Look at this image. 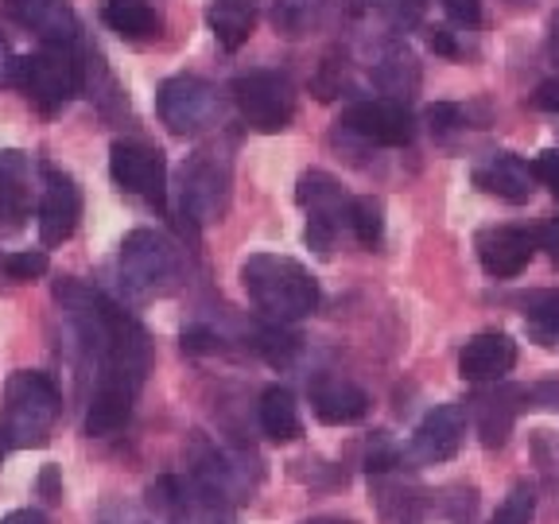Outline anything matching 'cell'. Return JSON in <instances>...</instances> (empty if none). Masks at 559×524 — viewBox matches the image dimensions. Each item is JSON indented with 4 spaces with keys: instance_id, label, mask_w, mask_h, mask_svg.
Segmentation results:
<instances>
[{
    "instance_id": "44dd1931",
    "label": "cell",
    "mask_w": 559,
    "mask_h": 524,
    "mask_svg": "<svg viewBox=\"0 0 559 524\" xmlns=\"http://www.w3.org/2000/svg\"><path fill=\"white\" fill-rule=\"evenodd\" d=\"M9 9L44 44H74L79 39V20H74L70 0H9Z\"/></svg>"
},
{
    "instance_id": "7c38bea8",
    "label": "cell",
    "mask_w": 559,
    "mask_h": 524,
    "mask_svg": "<svg viewBox=\"0 0 559 524\" xmlns=\"http://www.w3.org/2000/svg\"><path fill=\"white\" fill-rule=\"evenodd\" d=\"M82 222V187L74 175L47 167L44 171V199H39V237L47 249L67 245Z\"/></svg>"
},
{
    "instance_id": "4dcf8cb0",
    "label": "cell",
    "mask_w": 559,
    "mask_h": 524,
    "mask_svg": "<svg viewBox=\"0 0 559 524\" xmlns=\"http://www.w3.org/2000/svg\"><path fill=\"white\" fill-rule=\"evenodd\" d=\"M533 516H536V489L516 486L513 493L498 505V513H493L489 524H533Z\"/></svg>"
},
{
    "instance_id": "83f0119b",
    "label": "cell",
    "mask_w": 559,
    "mask_h": 524,
    "mask_svg": "<svg viewBox=\"0 0 559 524\" xmlns=\"http://www.w3.org/2000/svg\"><path fill=\"white\" fill-rule=\"evenodd\" d=\"M51 269V257L44 249H24V253H0V291H16L24 284L44 279Z\"/></svg>"
},
{
    "instance_id": "ba28073f",
    "label": "cell",
    "mask_w": 559,
    "mask_h": 524,
    "mask_svg": "<svg viewBox=\"0 0 559 524\" xmlns=\"http://www.w3.org/2000/svg\"><path fill=\"white\" fill-rule=\"evenodd\" d=\"M109 175L124 194L148 202L152 210L167 206V159L148 140H117L109 148Z\"/></svg>"
},
{
    "instance_id": "836d02e7",
    "label": "cell",
    "mask_w": 559,
    "mask_h": 524,
    "mask_svg": "<svg viewBox=\"0 0 559 524\" xmlns=\"http://www.w3.org/2000/svg\"><path fill=\"white\" fill-rule=\"evenodd\" d=\"M447 16L454 20L459 27H474L481 20V4L478 0H443Z\"/></svg>"
},
{
    "instance_id": "d590c367",
    "label": "cell",
    "mask_w": 559,
    "mask_h": 524,
    "mask_svg": "<svg viewBox=\"0 0 559 524\" xmlns=\"http://www.w3.org/2000/svg\"><path fill=\"white\" fill-rule=\"evenodd\" d=\"M459 105H431L428 109V121H431V129L436 132H447L451 124H459Z\"/></svg>"
},
{
    "instance_id": "2e32d148",
    "label": "cell",
    "mask_w": 559,
    "mask_h": 524,
    "mask_svg": "<svg viewBox=\"0 0 559 524\" xmlns=\"http://www.w3.org/2000/svg\"><path fill=\"white\" fill-rule=\"evenodd\" d=\"M140 396V384L117 381V377H97L94 393L86 404V436L90 439H109L132 419V404Z\"/></svg>"
},
{
    "instance_id": "30bf717a",
    "label": "cell",
    "mask_w": 559,
    "mask_h": 524,
    "mask_svg": "<svg viewBox=\"0 0 559 524\" xmlns=\"http://www.w3.org/2000/svg\"><path fill=\"white\" fill-rule=\"evenodd\" d=\"M179 206L194 226L222 222L229 206V164L214 152H194L179 175Z\"/></svg>"
},
{
    "instance_id": "d4e9b609",
    "label": "cell",
    "mask_w": 559,
    "mask_h": 524,
    "mask_svg": "<svg viewBox=\"0 0 559 524\" xmlns=\"http://www.w3.org/2000/svg\"><path fill=\"white\" fill-rule=\"evenodd\" d=\"M257 419H261L264 439H272V443H296V439L304 436L299 404H296V396L284 389V384H272V389H264L261 408H257Z\"/></svg>"
},
{
    "instance_id": "5bb4252c",
    "label": "cell",
    "mask_w": 559,
    "mask_h": 524,
    "mask_svg": "<svg viewBox=\"0 0 559 524\" xmlns=\"http://www.w3.org/2000/svg\"><path fill=\"white\" fill-rule=\"evenodd\" d=\"M466 439V408L463 404H439L431 408L428 416L419 419V428L412 431V443H408V454L412 463H424V466H436V463H447L459 454Z\"/></svg>"
},
{
    "instance_id": "52a82bcc",
    "label": "cell",
    "mask_w": 559,
    "mask_h": 524,
    "mask_svg": "<svg viewBox=\"0 0 559 524\" xmlns=\"http://www.w3.org/2000/svg\"><path fill=\"white\" fill-rule=\"evenodd\" d=\"M237 114L253 132H284L296 117V90L280 70H249L234 82Z\"/></svg>"
},
{
    "instance_id": "9c48e42d",
    "label": "cell",
    "mask_w": 559,
    "mask_h": 524,
    "mask_svg": "<svg viewBox=\"0 0 559 524\" xmlns=\"http://www.w3.org/2000/svg\"><path fill=\"white\" fill-rule=\"evenodd\" d=\"M148 505L164 524H234L226 498L210 493L194 478H179V474H164L152 481Z\"/></svg>"
},
{
    "instance_id": "8d00e7d4",
    "label": "cell",
    "mask_w": 559,
    "mask_h": 524,
    "mask_svg": "<svg viewBox=\"0 0 559 524\" xmlns=\"http://www.w3.org/2000/svg\"><path fill=\"white\" fill-rule=\"evenodd\" d=\"M533 105L536 109H544V114H559V79L544 82V86L533 94Z\"/></svg>"
},
{
    "instance_id": "ab89813d",
    "label": "cell",
    "mask_w": 559,
    "mask_h": 524,
    "mask_svg": "<svg viewBox=\"0 0 559 524\" xmlns=\"http://www.w3.org/2000/svg\"><path fill=\"white\" fill-rule=\"evenodd\" d=\"M528 401H536L540 408H559V384H536L528 389Z\"/></svg>"
},
{
    "instance_id": "5b68a950",
    "label": "cell",
    "mask_w": 559,
    "mask_h": 524,
    "mask_svg": "<svg viewBox=\"0 0 559 524\" xmlns=\"http://www.w3.org/2000/svg\"><path fill=\"white\" fill-rule=\"evenodd\" d=\"M12 82L24 90L27 102L39 114H59L74 102V94H82L86 86V62L74 51V44H44L35 55L16 59Z\"/></svg>"
},
{
    "instance_id": "f546056e",
    "label": "cell",
    "mask_w": 559,
    "mask_h": 524,
    "mask_svg": "<svg viewBox=\"0 0 559 524\" xmlns=\"http://www.w3.org/2000/svg\"><path fill=\"white\" fill-rule=\"evenodd\" d=\"M366 9L389 24V32H412L424 20L428 0H366Z\"/></svg>"
},
{
    "instance_id": "1f68e13d",
    "label": "cell",
    "mask_w": 559,
    "mask_h": 524,
    "mask_svg": "<svg viewBox=\"0 0 559 524\" xmlns=\"http://www.w3.org/2000/svg\"><path fill=\"white\" fill-rule=\"evenodd\" d=\"M342 79H346V55L331 51L323 59V70H319V79H314V94L323 97V102H331V97L342 90Z\"/></svg>"
},
{
    "instance_id": "cb8c5ba5",
    "label": "cell",
    "mask_w": 559,
    "mask_h": 524,
    "mask_svg": "<svg viewBox=\"0 0 559 524\" xmlns=\"http://www.w3.org/2000/svg\"><path fill=\"white\" fill-rule=\"evenodd\" d=\"M102 20L109 24V32H117L129 44H148L164 27V20L148 0H105Z\"/></svg>"
},
{
    "instance_id": "7bdbcfd3",
    "label": "cell",
    "mask_w": 559,
    "mask_h": 524,
    "mask_svg": "<svg viewBox=\"0 0 559 524\" xmlns=\"http://www.w3.org/2000/svg\"><path fill=\"white\" fill-rule=\"evenodd\" d=\"M548 51H551V62L559 67V12L551 16V35H548Z\"/></svg>"
},
{
    "instance_id": "ee69618b",
    "label": "cell",
    "mask_w": 559,
    "mask_h": 524,
    "mask_svg": "<svg viewBox=\"0 0 559 524\" xmlns=\"http://www.w3.org/2000/svg\"><path fill=\"white\" fill-rule=\"evenodd\" d=\"M304 524H354L349 516H311V521H304Z\"/></svg>"
},
{
    "instance_id": "8992f818",
    "label": "cell",
    "mask_w": 559,
    "mask_h": 524,
    "mask_svg": "<svg viewBox=\"0 0 559 524\" xmlns=\"http://www.w3.org/2000/svg\"><path fill=\"white\" fill-rule=\"evenodd\" d=\"M156 114L167 124L171 136H199V132L214 129L222 117V97L206 79L194 74H175L159 86L156 94Z\"/></svg>"
},
{
    "instance_id": "6da1fadb",
    "label": "cell",
    "mask_w": 559,
    "mask_h": 524,
    "mask_svg": "<svg viewBox=\"0 0 559 524\" xmlns=\"http://www.w3.org/2000/svg\"><path fill=\"white\" fill-rule=\"evenodd\" d=\"M55 299H59L79 346L97 366V377H121V381L144 384L152 366V346L144 326L129 311H121L114 299H105L82 279H59Z\"/></svg>"
},
{
    "instance_id": "484cf974",
    "label": "cell",
    "mask_w": 559,
    "mask_h": 524,
    "mask_svg": "<svg viewBox=\"0 0 559 524\" xmlns=\"http://www.w3.org/2000/svg\"><path fill=\"white\" fill-rule=\"evenodd\" d=\"M524 396H528L524 389H498L493 396L478 401V436H481V443H486L489 451L509 439L516 412L524 408V404H516V401H524Z\"/></svg>"
},
{
    "instance_id": "e575fe53",
    "label": "cell",
    "mask_w": 559,
    "mask_h": 524,
    "mask_svg": "<svg viewBox=\"0 0 559 524\" xmlns=\"http://www.w3.org/2000/svg\"><path fill=\"white\" fill-rule=\"evenodd\" d=\"M533 171H536V179L559 199V152H544V156L533 164Z\"/></svg>"
},
{
    "instance_id": "3957f363",
    "label": "cell",
    "mask_w": 559,
    "mask_h": 524,
    "mask_svg": "<svg viewBox=\"0 0 559 524\" xmlns=\"http://www.w3.org/2000/svg\"><path fill=\"white\" fill-rule=\"evenodd\" d=\"M117 284L129 303H152L183 284V253L159 229H132L117 253Z\"/></svg>"
},
{
    "instance_id": "f35d334b",
    "label": "cell",
    "mask_w": 559,
    "mask_h": 524,
    "mask_svg": "<svg viewBox=\"0 0 559 524\" xmlns=\"http://www.w3.org/2000/svg\"><path fill=\"white\" fill-rule=\"evenodd\" d=\"M533 241H540V249H548V253L559 261V218H551L548 226H540V234H536Z\"/></svg>"
},
{
    "instance_id": "d6a6232c",
    "label": "cell",
    "mask_w": 559,
    "mask_h": 524,
    "mask_svg": "<svg viewBox=\"0 0 559 524\" xmlns=\"http://www.w3.org/2000/svg\"><path fill=\"white\" fill-rule=\"evenodd\" d=\"M533 323L540 326L548 338H556L559 342V296H544V299H536V307L533 311Z\"/></svg>"
},
{
    "instance_id": "b9f144b4",
    "label": "cell",
    "mask_w": 559,
    "mask_h": 524,
    "mask_svg": "<svg viewBox=\"0 0 559 524\" xmlns=\"http://www.w3.org/2000/svg\"><path fill=\"white\" fill-rule=\"evenodd\" d=\"M0 524H47V516L35 513V509H16V513H9Z\"/></svg>"
},
{
    "instance_id": "ffe728a7",
    "label": "cell",
    "mask_w": 559,
    "mask_h": 524,
    "mask_svg": "<svg viewBox=\"0 0 559 524\" xmlns=\"http://www.w3.org/2000/svg\"><path fill=\"white\" fill-rule=\"evenodd\" d=\"M474 183H478L486 194H493V199L528 202L536 191V171L528 159L513 156V152H501V156L486 159V164L474 171Z\"/></svg>"
},
{
    "instance_id": "7a4b0ae2",
    "label": "cell",
    "mask_w": 559,
    "mask_h": 524,
    "mask_svg": "<svg viewBox=\"0 0 559 524\" xmlns=\"http://www.w3.org/2000/svg\"><path fill=\"white\" fill-rule=\"evenodd\" d=\"M241 288L261 319L276 326L299 323L319 307V284L314 276L292 257L253 253L241 264Z\"/></svg>"
},
{
    "instance_id": "4316f807",
    "label": "cell",
    "mask_w": 559,
    "mask_h": 524,
    "mask_svg": "<svg viewBox=\"0 0 559 524\" xmlns=\"http://www.w3.org/2000/svg\"><path fill=\"white\" fill-rule=\"evenodd\" d=\"M326 4H331V0H276L272 24H276L280 35H288V39H304L311 27H319Z\"/></svg>"
},
{
    "instance_id": "f1b7e54d",
    "label": "cell",
    "mask_w": 559,
    "mask_h": 524,
    "mask_svg": "<svg viewBox=\"0 0 559 524\" xmlns=\"http://www.w3.org/2000/svg\"><path fill=\"white\" fill-rule=\"evenodd\" d=\"M349 229H354V237H358L366 249H377L384 237V206L381 199H373V194H366V199H354V206H349Z\"/></svg>"
},
{
    "instance_id": "74e56055",
    "label": "cell",
    "mask_w": 559,
    "mask_h": 524,
    "mask_svg": "<svg viewBox=\"0 0 559 524\" xmlns=\"http://www.w3.org/2000/svg\"><path fill=\"white\" fill-rule=\"evenodd\" d=\"M428 44H431V51L447 55V59H459V55H463V47L454 44L451 32H447V27H436V32L428 35Z\"/></svg>"
},
{
    "instance_id": "ac0fdd59",
    "label": "cell",
    "mask_w": 559,
    "mask_h": 524,
    "mask_svg": "<svg viewBox=\"0 0 559 524\" xmlns=\"http://www.w3.org/2000/svg\"><path fill=\"white\" fill-rule=\"evenodd\" d=\"M474 249H478V261L489 276L513 279L528 269V261H533V253H536V241L524 234V229L493 226V229H481Z\"/></svg>"
},
{
    "instance_id": "603a6c76",
    "label": "cell",
    "mask_w": 559,
    "mask_h": 524,
    "mask_svg": "<svg viewBox=\"0 0 559 524\" xmlns=\"http://www.w3.org/2000/svg\"><path fill=\"white\" fill-rule=\"evenodd\" d=\"M257 9L261 0H210L206 24L226 51H241L257 27Z\"/></svg>"
},
{
    "instance_id": "60d3db41",
    "label": "cell",
    "mask_w": 559,
    "mask_h": 524,
    "mask_svg": "<svg viewBox=\"0 0 559 524\" xmlns=\"http://www.w3.org/2000/svg\"><path fill=\"white\" fill-rule=\"evenodd\" d=\"M12 70H16V55H12L9 39L0 35V86H9L12 82Z\"/></svg>"
},
{
    "instance_id": "277c9868",
    "label": "cell",
    "mask_w": 559,
    "mask_h": 524,
    "mask_svg": "<svg viewBox=\"0 0 559 524\" xmlns=\"http://www.w3.org/2000/svg\"><path fill=\"white\" fill-rule=\"evenodd\" d=\"M59 416H62V396L47 373H39V369H16L4 381L0 431H4L9 446H20V451L47 446Z\"/></svg>"
},
{
    "instance_id": "9a60e30c",
    "label": "cell",
    "mask_w": 559,
    "mask_h": 524,
    "mask_svg": "<svg viewBox=\"0 0 559 524\" xmlns=\"http://www.w3.org/2000/svg\"><path fill=\"white\" fill-rule=\"evenodd\" d=\"M32 218V159L16 148L0 152V237H12Z\"/></svg>"
},
{
    "instance_id": "f6af8a7d",
    "label": "cell",
    "mask_w": 559,
    "mask_h": 524,
    "mask_svg": "<svg viewBox=\"0 0 559 524\" xmlns=\"http://www.w3.org/2000/svg\"><path fill=\"white\" fill-rule=\"evenodd\" d=\"M4 454H9V439H4V431H0V463H4Z\"/></svg>"
},
{
    "instance_id": "4fadbf2b",
    "label": "cell",
    "mask_w": 559,
    "mask_h": 524,
    "mask_svg": "<svg viewBox=\"0 0 559 524\" xmlns=\"http://www.w3.org/2000/svg\"><path fill=\"white\" fill-rule=\"evenodd\" d=\"M342 124L349 132H358L369 144H384V148H401L412 140V114L404 109V102L393 97H366V102H354L342 114Z\"/></svg>"
},
{
    "instance_id": "7402d4cb",
    "label": "cell",
    "mask_w": 559,
    "mask_h": 524,
    "mask_svg": "<svg viewBox=\"0 0 559 524\" xmlns=\"http://www.w3.org/2000/svg\"><path fill=\"white\" fill-rule=\"evenodd\" d=\"M369 79L381 94H389L393 102H408L419 90V62L416 55L404 44H384L381 51L373 55V67H369Z\"/></svg>"
},
{
    "instance_id": "8fae6325",
    "label": "cell",
    "mask_w": 559,
    "mask_h": 524,
    "mask_svg": "<svg viewBox=\"0 0 559 524\" xmlns=\"http://www.w3.org/2000/svg\"><path fill=\"white\" fill-rule=\"evenodd\" d=\"M296 202L311 214L307 218V245L319 253H331L334 237L342 234V226H349V206L342 183L326 171H304L296 187Z\"/></svg>"
},
{
    "instance_id": "d6986e66",
    "label": "cell",
    "mask_w": 559,
    "mask_h": 524,
    "mask_svg": "<svg viewBox=\"0 0 559 524\" xmlns=\"http://www.w3.org/2000/svg\"><path fill=\"white\" fill-rule=\"evenodd\" d=\"M516 366V346L509 334L486 331L478 338H471L459 354V377L471 384H486V381H506Z\"/></svg>"
},
{
    "instance_id": "e0dca14e",
    "label": "cell",
    "mask_w": 559,
    "mask_h": 524,
    "mask_svg": "<svg viewBox=\"0 0 559 524\" xmlns=\"http://www.w3.org/2000/svg\"><path fill=\"white\" fill-rule=\"evenodd\" d=\"M311 408H314V416L323 419V424H331V428H349V424L366 419L369 396H366V389L354 384L349 377L319 373L311 381Z\"/></svg>"
}]
</instances>
